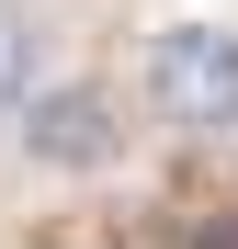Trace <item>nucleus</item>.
<instances>
[{"label": "nucleus", "mask_w": 238, "mask_h": 249, "mask_svg": "<svg viewBox=\"0 0 238 249\" xmlns=\"http://www.w3.org/2000/svg\"><path fill=\"white\" fill-rule=\"evenodd\" d=\"M136 102L147 136L170 147H238V23L227 12H170L136 34Z\"/></svg>", "instance_id": "obj_1"}, {"label": "nucleus", "mask_w": 238, "mask_h": 249, "mask_svg": "<svg viewBox=\"0 0 238 249\" xmlns=\"http://www.w3.org/2000/svg\"><path fill=\"white\" fill-rule=\"evenodd\" d=\"M79 68L68 46V0H0V147H23L34 102Z\"/></svg>", "instance_id": "obj_3"}, {"label": "nucleus", "mask_w": 238, "mask_h": 249, "mask_svg": "<svg viewBox=\"0 0 238 249\" xmlns=\"http://www.w3.org/2000/svg\"><path fill=\"white\" fill-rule=\"evenodd\" d=\"M147 136V102H136V79H102V68H68L46 102H34L23 124V170H57V181H102V170H125Z\"/></svg>", "instance_id": "obj_2"}]
</instances>
